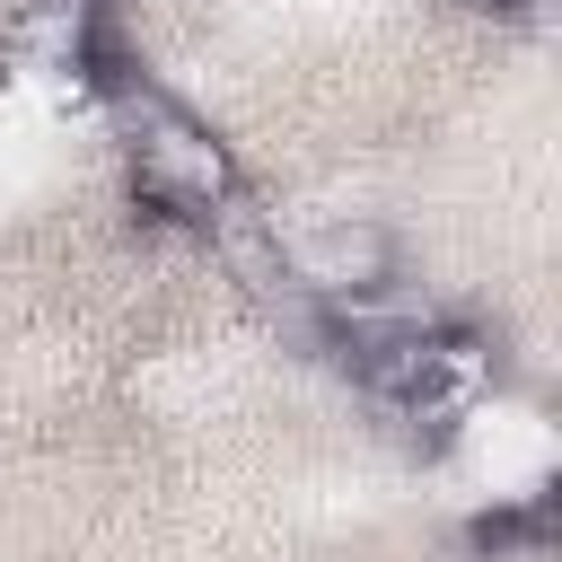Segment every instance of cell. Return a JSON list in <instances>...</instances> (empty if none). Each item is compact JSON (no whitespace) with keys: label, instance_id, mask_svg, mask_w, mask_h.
Here are the masks:
<instances>
[{"label":"cell","instance_id":"obj_1","mask_svg":"<svg viewBox=\"0 0 562 562\" xmlns=\"http://www.w3.org/2000/svg\"><path fill=\"white\" fill-rule=\"evenodd\" d=\"M97 88L114 105V140H123V167H132V202L140 211L184 220V228H211L246 193L228 140H211V123H193L184 105H167L158 88H132V79H97Z\"/></svg>","mask_w":562,"mask_h":562},{"label":"cell","instance_id":"obj_2","mask_svg":"<svg viewBox=\"0 0 562 562\" xmlns=\"http://www.w3.org/2000/svg\"><path fill=\"white\" fill-rule=\"evenodd\" d=\"M342 360H351V378H360L378 404H395V413L422 422V430H457V422L483 404V386H492V351H483L474 334H457V325H430V316L360 325Z\"/></svg>","mask_w":562,"mask_h":562},{"label":"cell","instance_id":"obj_3","mask_svg":"<svg viewBox=\"0 0 562 562\" xmlns=\"http://www.w3.org/2000/svg\"><path fill=\"white\" fill-rule=\"evenodd\" d=\"M281 272L325 290V299H378L395 281V237L378 220H325L299 246H281Z\"/></svg>","mask_w":562,"mask_h":562},{"label":"cell","instance_id":"obj_4","mask_svg":"<svg viewBox=\"0 0 562 562\" xmlns=\"http://www.w3.org/2000/svg\"><path fill=\"white\" fill-rule=\"evenodd\" d=\"M474 562H562V536H553V509L544 501H518V509H492L474 527Z\"/></svg>","mask_w":562,"mask_h":562}]
</instances>
